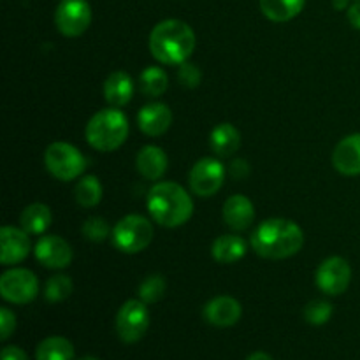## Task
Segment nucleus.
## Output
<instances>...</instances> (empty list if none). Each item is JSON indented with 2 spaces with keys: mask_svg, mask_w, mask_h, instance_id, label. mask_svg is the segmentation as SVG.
Listing matches in <instances>:
<instances>
[{
  "mask_svg": "<svg viewBox=\"0 0 360 360\" xmlns=\"http://www.w3.org/2000/svg\"><path fill=\"white\" fill-rule=\"evenodd\" d=\"M304 245V234L297 224L285 218H269L253 231L252 246L257 255L281 260L295 255Z\"/></svg>",
  "mask_w": 360,
  "mask_h": 360,
  "instance_id": "1",
  "label": "nucleus"
},
{
  "mask_svg": "<svg viewBox=\"0 0 360 360\" xmlns=\"http://www.w3.org/2000/svg\"><path fill=\"white\" fill-rule=\"evenodd\" d=\"M195 34L181 20H164L151 30L150 51L164 65H181L195 49Z\"/></svg>",
  "mask_w": 360,
  "mask_h": 360,
  "instance_id": "2",
  "label": "nucleus"
},
{
  "mask_svg": "<svg viewBox=\"0 0 360 360\" xmlns=\"http://www.w3.org/2000/svg\"><path fill=\"white\" fill-rule=\"evenodd\" d=\"M148 211L158 225L174 229L192 218L193 202L178 183L160 181L148 193Z\"/></svg>",
  "mask_w": 360,
  "mask_h": 360,
  "instance_id": "3",
  "label": "nucleus"
},
{
  "mask_svg": "<svg viewBox=\"0 0 360 360\" xmlns=\"http://www.w3.org/2000/svg\"><path fill=\"white\" fill-rule=\"evenodd\" d=\"M88 144L94 150L108 153L122 146L129 136V120L120 109L109 108L95 112L84 130Z\"/></svg>",
  "mask_w": 360,
  "mask_h": 360,
  "instance_id": "4",
  "label": "nucleus"
},
{
  "mask_svg": "<svg viewBox=\"0 0 360 360\" xmlns=\"http://www.w3.org/2000/svg\"><path fill=\"white\" fill-rule=\"evenodd\" d=\"M153 241V225L141 214H127L112 229V245L122 253H139Z\"/></svg>",
  "mask_w": 360,
  "mask_h": 360,
  "instance_id": "5",
  "label": "nucleus"
},
{
  "mask_svg": "<svg viewBox=\"0 0 360 360\" xmlns=\"http://www.w3.org/2000/svg\"><path fill=\"white\" fill-rule=\"evenodd\" d=\"M44 164L49 174L60 181H70L79 178L86 167V160L76 146L69 143L49 144L44 153Z\"/></svg>",
  "mask_w": 360,
  "mask_h": 360,
  "instance_id": "6",
  "label": "nucleus"
},
{
  "mask_svg": "<svg viewBox=\"0 0 360 360\" xmlns=\"http://www.w3.org/2000/svg\"><path fill=\"white\" fill-rule=\"evenodd\" d=\"M150 327V313L146 302L141 299H130L120 308L116 315V333L123 343H137Z\"/></svg>",
  "mask_w": 360,
  "mask_h": 360,
  "instance_id": "7",
  "label": "nucleus"
},
{
  "mask_svg": "<svg viewBox=\"0 0 360 360\" xmlns=\"http://www.w3.org/2000/svg\"><path fill=\"white\" fill-rule=\"evenodd\" d=\"M91 23V9L86 0H60L55 11V25L65 37H79Z\"/></svg>",
  "mask_w": 360,
  "mask_h": 360,
  "instance_id": "8",
  "label": "nucleus"
},
{
  "mask_svg": "<svg viewBox=\"0 0 360 360\" xmlns=\"http://www.w3.org/2000/svg\"><path fill=\"white\" fill-rule=\"evenodd\" d=\"M39 294V280L28 269H11L0 278V295L13 304H28Z\"/></svg>",
  "mask_w": 360,
  "mask_h": 360,
  "instance_id": "9",
  "label": "nucleus"
},
{
  "mask_svg": "<svg viewBox=\"0 0 360 360\" xmlns=\"http://www.w3.org/2000/svg\"><path fill=\"white\" fill-rule=\"evenodd\" d=\"M225 179V169L217 158H200L190 171V188L199 197H211L221 188Z\"/></svg>",
  "mask_w": 360,
  "mask_h": 360,
  "instance_id": "10",
  "label": "nucleus"
},
{
  "mask_svg": "<svg viewBox=\"0 0 360 360\" xmlns=\"http://www.w3.org/2000/svg\"><path fill=\"white\" fill-rule=\"evenodd\" d=\"M352 281V267L343 257H330L316 271V285L327 295H341Z\"/></svg>",
  "mask_w": 360,
  "mask_h": 360,
  "instance_id": "11",
  "label": "nucleus"
},
{
  "mask_svg": "<svg viewBox=\"0 0 360 360\" xmlns=\"http://www.w3.org/2000/svg\"><path fill=\"white\" fill-rule=\"evenodd\" d=\"M35 257L49 269H65L72 262V248L60 236H44L35 245Z\"/></svg>",
  "mask_w": 360,
  "mask_h": 360,
  "instance_id": "12",
  "label": "nucleus"
},
{
  "mask_svg": "<svg viewBox=\"0 0 360 360\" xmlns=\"http://www.w3.org/2000/svg\"><path fill=\"white\" fill-rule=\"evenodd\" d=\"M0 246H2L0 260H2L4 266H13V264L21 262L30 253L28 232L23 229L6 225V227L0 229Z\"/></svg>",
  "mask_w": 360,
  "mask_h": 360,
  "instance_id": "13",
  "label": "nucleus"
},
{
  "mask_svg": "<svg viewBox=\"0 0 360 360\" xmlns=\"http://www.w3.org/2000/svg\"><path fill=\"white\" fill-rule=\"evenodd\" d=\"M243 315V308L239 301L229 295L214 297L204 306V319L214 327H232L239 322Z\"/></svg>",
  "mask_w": 360,
  "mask_h": 360,
  "instance_id": "14",
  "label": "nucleus"
},
{
  "mask_svg": "<svg viewBox=\"0 0 360 360\" xmlns=\"http://www.w3.org/2000/svg\"><path fill=\"white\" fill-rule=\"evenodd\" d=\"M172 123V112L169 105L162 104V102H153V104H146L137 115V125H139L141 132L146 134L150 137L164 136L169 130Z\"/></svg>",
  "mask_w": 360,
  "mask_h": 360,
  "instance_id": "15",
  "label": "nucleus"
},
{
  "mask_svg": "<svg viewBox=\"0 0 360 360\" xmlns=\"http://www.w3.org/2000/svg\"><path fill=\"white\" fill-rule=\"evenodd\" d=\"M333 165L345 176L360 174V134L343 137L334 148Z\"/></svg>",
  "mask_w": 360,
  "mask_h": 360,
  "instance_id": "16",
  "label": "nucleus"
},
{
  "mask_svg": "<svg viewBox=\"0 0 360 360\" xmlns=\"http://www.w3.org/2000/svg\"><path fill=\"white\" fill-rule=\"evenodd\" d=\"M224 220L232 231H246L255 220L253 202L245 195H232L224 204Z\"/></svg>",
  "mask_w": 360,
  "mask_h": 360,
  "instance_id": "17",
  "label": "nucleus"
},
{
  "mask_svg": "<svg viewBox=\"0 0 360 360\" xmlns=\"http://www.w3.org/2000/svg\"><path fill=\"white\" fill-rule=\"evenodd\" d=\"M136 165L143 178L150 179V181H157L167 171L169 160L162 148L151 146L150 144V146L141 148L136 158Z\"/></svg>",
  "mask_w": 360,
  "mask_h": 360,
  "instance_id": "18",
  "label": "nucleus"
},
{
  "mask_svg": "<svg viewBox=\"0 0 360 360\" xmlns=\"http://www.w3.org/2000/svg\"><path fill=\"white\" fill-rule=\"evenodd\" d=\"M134 95V81L123 70L109 74L104 81V97L112 108H123L132 101Z\"/></svg>",
  "mask_w": 360,
  "mask_h": 360,
  "instance_id": "19",
  "label": "nucleus"
},
{
  "mask_svg": "<svg viewBox=\"0 0 360 360\" xmlns=\"http://www.w3.org/2000/svg\"><path fill=\"white\" fill-rule=\"evenodd\" d=\"M210 144L217 157L227 158L241 146V134L232 123H220L211 130Z\"/></svg>",
  "mask_w": 360,
  "mask_h": 360,
  "instance_id": "20",
  "label": "nucleus"
},
{
  "mask_svg": "<svg viewBox=\"0 0 360 360\" xmlns=\"http://www.w3.org/2000/svg\"><path fill=\"white\" fill-rule=\"evenodd\" d=\"M211 253H213V259L217 262L234 264L245 257L246 243L239 236H220V238L214 239L213 246H211Z\"/></svg>",
  "mask_w": 360,
  "mask_h": 360,
  "instance_id": "21",
  "label": "nucleus"
},
{
  "mask_svg": "<svg viewBox=\"0 0 360 360\" xmlns=\"http://www.w3.org/2000/svg\"><path fill=\"white\" fill-rule=\"evenodd\" d=\"M304 4L306 0H260V11L267 20L283 23L299 16Z\"/></svg>",
  "mask_w": 360,
  "mask_h": 360,
  "instance_id": "22",
  "label": "nucleus"
},
{
  "mask_svg": "<svg viewBox=\"0 0 360 360\" xmlns=\"http://www.w3.org/2000/svg\"><path fill=\"white\" fill-rule=\"evenodd\" d=\"M51 211H49L46 204L41 202L27 206L20 217L21 229L27 231L28 234H42V232H46L49 225H51Z\"/></svg>",
  "mask_w": 360,
  "mask_h": 360,
  "instance_id": "23",
  "label": "nucleus"
},
{
  "mask_svg": "<svg viewBox=\"0 0 360 360\" xmlns=\"http://www.w3.org/2000/svg\"><path fill=\"white\" fill-rule=\"evenodd\" d=\"M37 360H72L74 347L67 338L51 336L41 341L35 350Z\"/></svg>",
  "mask_w": 360,
  "mask_h": 360,
  "instance_id": "24",
  "label": "nucleus"
},
{
  "mask_svg": "<svg viewBox=\"0 0 360 360\" xmlns=\"http://www.w3.org/2000/svg\"><path fill=\"white\" fill-rule=\"evenodd\" d=\"M139 88L146 97H160L169 88L167 74L160 67H146L139 76Z\"/></svg>",
  "mask_w": 360,
  "mask_h": 360,
  "instance_id": "25",
  "label": "nucleus"
},
{
  "mask_svg": "<svg viewBox=\"0 0 360 360\" xmlns=\"http://www.w3.org/2000/svg\"><path fill=\"white\" fill-rule=\"evenodd\" d=\"M76 202L83 207H95L102 200V185L95 176H84L74 188Z\"/></svg>",
  "mask_w": 360,
  "mask_h": 360,
  "instance_id": "26",
  "label": "nucleus"
},
{
  "mask_svg": "<svg viewBox=\"0 0 360 360\" xmlns=\"http://www.w3.org/2000/svg\"><path fill=\"white\" fill-rule=\"evenodd\" d=\"M72 280L65 274H58V276H51L46 281L44 287V297L49 302H62L72 294Z\"/></svg>",
  "mask_w": 360,
  "mask_h": 360,
  "instance_id": "27",
  "label": "nucleus"
},
{
  "mask_svg": "<svg viewBox=\"0 0 360 360\" xmlns=\"http://www.w3.org/2000/svg\"><path fill=\"white\" fill-rule=\"evenodd\" d=\"M139 299L146 304H153V302L160 301L162 295L165 294V280L162 274H150L144 278L143 283L139 285Z\"/></svg>",
  "mask_w": 360,
  "mask_h": 360,
  "instance_id": "28",
  "label": "nucleus"
},
{
  "mask_svg": "<svg viewBox=\"0 0 360 360\" xmlns=\"http://www.w3.org/2000/svg\"><path fill=\"white\" fill-rule=\"evenodd\" d=\"M333 304L327 301H322V299H316V301H311L309 304H306L304 308V320L311 326H323L330 320L333 316Z\"/></svg>",
  "mask_w": 360,
  "mask_h": 360,
  "instance_id": "29",
  "label": "nucleus"
},
{
  "mask_svg": "<svg viewBox=\"0 0 360 360\" xmlns=\"http://www.w3.org/2000/svg\"><path fill=\"white\" fill-rule=\"evenodd\" d=\"M81 232H83V238H86L88 241L102 243L109 236L111 229H109V224L104 218L91 217L84 221L83 227H81Z\"/></svg>",
  "mask_w": 360,
  "mask_h": 360,
  "instance_id": "30",
  "label": "nucleus"
},
{
  "mask_svg": "<svg viewBox=\"0 0 360 360\" xmlns=\"http://www.w3.org/2000/svg\"><path fill=\"white\" fill-rule=\"evenodd\" d=\"M178 79L183 86L186 88H197L202 81V72L197 65L190 63L188 60L178 65Z\"/></svg>",
  "mask_w": 360,
  "mask_h": 360,
  "instance_id": "31",
  "label": "nucleus"
},
{
  "mask_svg": "<svg viewBox=\"0 0 360 360\" xmlns=\"http://www.w3.org/2000/svg\"><path fill=\"white\" fill-rule=\"evenodd\" d=\"M14 329H16V316L7 308H2L0 309V338L7 340Z\"/></svg>",
  "mask_w": 360,
  "mask_h": 360,
  "instance_id": "32",
  "label": "nucleus"
},
{
  "mask_svg": "<svg viewBox=\"0 0 360 360\" xmlns=\"http://www.w3.org/2000/svg\"><path fill=\"white\" fill-rule=\"evenodd\" d=\"M229 172H231V176L234 179H245L246 176H248V172H250L248 162L243 160V158H239V160H234L231 164V167H229Z\"/></svg>",
  "mask_w": 360,
  "mask_h": 360,
  "instance_id": "33",
  "label": "nucleus"
},
{
  "mask_svg": "<svg viewBox=\"0 0 360 360\" xmlns=\"http://www.w3.org/2000/svg\"><path fill=\"white\" fill-rule=\"evenodd\" d=\"M2 360H28L27 354H25L21 348L18 347H6L2 350V355H0Z\"/></svg>",
  "mask_w": 360,
  "mask_h": 360,
  "instance_id": "34",
  "label": "nucleus"
},
{
  "mask_svg": "<svg viewBox=\"0 0 360 360\" xmlns=\"http://www.w3.org/2000/svg\"><path fill=\"white\" fill-rule=\"evenodd\" d=\"M347 18H348V21H350L352 27L360 30V0H357V2L352 4V6L348 7Z\"/></svg>",
  "mask_w": 360,
  "mask_h": 360,
  "instance_id": "35",
  "label": "nucleus"
},
{
  "mask_svg": "<svg viewBox=\"0 0 360 360\" xmlns=\"http://www.w3.org/2000/svg\"><path fill=\"white\" fill-rule=\"evenodd\" d=\"M246 360H273V359H271L267 354H264V352H255V354L250 355Z\"/></svg>",
  "mask_w": 360,
  "mask_h": 360,
  "instance_id": "36",
  "label": "nucleus"
},
{
  "mask_svg": "<svg viewBox=\"0 0 360 360\" xmlns=\"http://www.w3.org/2000/svg\"><path fill=\"white\" fill-rule=\"evenodd\" d=\"M348 2H350V0H333V6H334V9H338V11H341V9H348Z\"/></svg>",
  "mask_w": 360,
  "mask_h": 360,
  "instance_id": "37",
  "label": "nucleus"
},
{
  "mask_svg": "<svg viewBox=\"0 0 360 360\" xmlns=\"http://www.w3.org/2000/svg\"><path fill=\"white\" fill-rule=\"evenodd\" d=\"M81 360H98V359H95V357H83Z\"/></svg>",
  "mask_w": 360,
  "mask_h": 360,
  "instance_id": "38",
  "label": "nucleus"
}]
</instances>
